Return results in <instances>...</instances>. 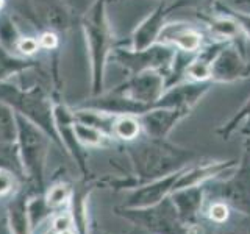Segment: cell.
<instances>
[{"mask_svg": "<svg viewBox=\"0 0 250 234\" xmlns=\"http://www.w3.org/2000/svg\"><path fill=\"white\" fill-rule=\"evenodd\" d=\"M250 77V61L236 45H224L211 62V78L217 83H233Z\"/></svg>", "mask_w": 250, "mask_h": 234, "instance_id": "cell-1", "label": "cell"}, {"mask_svg": "<svg viewBox=\"0 0 250 234\" xmlns=\"http://www.w3.org/2000/svg\"><path fill=\"white\" fill-rule=\"evenodd\" d=\"M209 83L207 81H192L183 83L170 88L161 96V98L156 101L155 106L163 108H178V109H191L199 103L200 98L205 96L209 89Z\"/></svg>", "mask_w": 250, "mask_h": 234, "instance_id": "cell-2", "label": "cell"}, {"mask_svg": "<svg viewBox=\"0 0 250 234\" xmlns=\"http://www.w3.org/2000/svg\"><path fill=\"white\" fill-rule=\"evenodd\" d=\"M164 94V78L156 70H144L128 83L127 96L139 105H155Z\"/></svg>", "mask_w": 250, "mask_h": 234, "instance_id": "cell-3", "label": "cell"}, {"mask_svg": "<svg viewBox=\"0 0 250 234\" xmlns=\"http://www.w3.org/2000/svg\"><path fill=\"white\" fill-rule=\"evenodd\" d=\"M250 150L244 153L239 170L230 181L224 183V197L227 201L239 209L241 213L250 214Z\"/></svg>", "mask_w": 250, "mask_h": 234, "instance_id": "cell-4", "label": "cell"}, {"mask_svg": "<svg viewBox=\"0 0 250 234\" xmlns=\"http://www.w3.org/2000/svg\"><path fill=\"white\" fill-rule=\"evenodd\" d=\"M188 114H189V111H186V109L156 106L152 111L144 114L141 125H144L148 136L163 139V137H166L172 131V128H174L180 120H183Z\"/></svg>", "mask_w": 250, "mask_h": 234, "instance_id": "cell-5", "label": "cell"}, {"mask_svg": "<svg viewBox=\"0 0 250 234\" xmlns=\"http://www.w3.org/2000/svg\"><path fill=\"white\" fill-rule=\"evenodd\" d=\"M161 44H174L177 49L185 52H195L200 49L202 36L189 23H167L158 36Z\"/></svg>", "mask_w": 250, "mask_h": 234, "instance_id": "cell-6", "label": "cell"}, {"mask_svg": "<svg viewBox=\"0 0 250 234\" xmlns=\"http://www.w3.org/2000/svg\"><path fill=\"white\" fill-rule=\"evenodd\" d=\"M170 8L172 6L167 3H161L143 23H141L135 33V38H133L135 50H146L158 39L161 30L164 27V19H166V16L169 14Z\"/></svg>", "mask_w": 250, "mask_h": 234, "instance_id": "cell-7", "label": "cell"}, {"mask_svg": "<svg viewBox=\"0 0 250 234\" xmlns=\"http://www.w3.org/2000/svg\"><path fill=\"white\" fill-rule=\"evenodd\" d=\"M170 198H172V205L175 208L178 220L182 223H186V222L192 220V218L197 215L199 211L202 209L203 189H202V186L178 189V191L172 192Z\"/></svg>", "mask_w": 250, "mask_h": 234, "instance_id": "cell-8", "label": "cell"}, {"mask_svg": "<svg viewBox=\"0 0 250 234\" xmlns=\"http://www.w3.org/2000/svg\"><path fill=\"white\" fill-rule=\"evenodd\" d=\"M233 161H221V162H211V164H202V166H194L189 167L183 172H180L175 184H174V191L178 189H186V187H195V186H202L207 179L213 178L214 175H221L225 169H229L231 166Z\"/></svg>", "mask_w": 250, "mask_h": 234, "instance_id": "cell-9", "label": "cell"}, {"mask_svg": "<svg viewBox=\"0 0 250 234\" xmlns=\"http://www.w3.org/2000/svg\"><path fill=\"white\" fill-rule=\"evenodd\" d=\"M180 174V170L175 174H170L164 178L156 179L155 183L144 186L143 189L138 191L136 195L133 197V206L136 208H152L156 206L161 200H164L169 194L174 192V184L175 179Z\"/></svg>", "mask_w": 250, "mask_h": 234, "instance_id": "cell-10", "label": "cell"}, {"mask_svg": "<svg viewBox=\"0 0 250 234\" xmlns=\"http://www.w3.org/2000/svg\"><path fill=\"white\" fill-rule=\"evenodd\" d=\"M209 28L216 36L229 39H233L239 36L241 33H244V30L241 28V25L234 18H216L209 22Z\"/></svg>", "mask_w": 250, "mask_h": 234, "instance_id": "cell-11", "label": "cell"}, {"mask_svg": "<svg viewBox=\"0 0 250 234\" xmlns=\"http://www.w3.org/2000/svg\"><path fill=\"white\" fill-rule=\"evenodd\" d=\"M141 131V122L133 119L130 116L121 117L119 120L114 123V135L121 139L131 140L135 139Z\"/></svg>", "mask_w": 250, "mask_h": 234, "instance_id": "cell-12", "label": "cell"}, {"mask_svg": "<svg viewBox=\"0 0 250 234\" xmlns=\"http://www.w3.org/2000/svg\"><path fill=\"white\" fill-rule=\"evenodd\" d=\"M242 120L246 122V123H244V130H246V131H250V98H249L247 103L241 108L239 114L234 116L233 119L222 128V135H224V136H229L230 133H233L234 130H236V127H238V125H239Z\"/></svg>", "mask_w": 250, "mask_h": 234, "instance_id": "cell-13", "label": "cell"}, {"mask_svg": "<svg viewBox=\"0 0 250 234\" xmlns=\"http://www.w3.org/2000/svg\"><path fill=\"white\" fill-rule=\"evenodd\" d=\"M75 133L80 140H83L84 144H91V145H97L102 142V139H104V136H102V133L96 128V127H91V125H77L75 127Z\"/></svg>", "mask_w": 250, "mask_h": 234, "instance_id": "cell-14", "label": "cell"}, {"mask_svg": "<svg viewBox=\"0 0 250 234\" xmlns=\"http://www.w3.org/2000/svg\"><path fill=\"white\" fill-rule=\"evenodd\" d=\"M208 217L209 220L214 223H224L229 218V205L224 201H216L209 206L208 209Z\"/></svg>", "mask_w": 250, "mask_h": 234, "instance_id": "cell-15", "label": "cell"}, {"mask_svg": "<svg viewBox=\"0 0 250 234\" xmlns=\"http://www.w3.org/2000/svg\"><path fill=\"white\" fill-rule=\"evenodd\" d=\"M66 198H67V189L64 186H57L49 194V205L58 206L62 201H66Z\"/></svg>", "mask_w": 250, "mask_h": 234, "instance_id": "cell-16", "label": "cell"}, {"mask_svg": "<svg viewBox=\"0 0 250 234\" xmlns=\"http://www.w3.org/2000/svg\"><path fill=\"white\" fill-rule=\"evenodd\" d=\"M231 16L238 20V23L241 25V28L244 30V33L250 38V13H244V11H238L233 10Z\"/></svg>", "mask_w": 250, "mask_h": 234, "instance_id": "cell-17", "label": "cell"}, {"mask_svg": "<svg viewBox=\"0 0 250 234\" xmlns=\"http://www.w3.org/2000/svg\"><path fill=\"white\" fill-rule=\"evenodd\" d=\"M19 50L23 52V53H27V55H31V53H35L38 50V42L35 41V39H31V38H25V39H22V41L19 42Z\"/></svg>", "mask_w": 250, "mask_h": 234, "instance_id": "cell-18", "label": "cell"}, {"mask_svg": "<svg viewBox=\"0 0 250 234\" xmlns=\"http://www.w3.org/2000/svg\"><path fill=\"white\" fill-rule=\"evenodd\" d=\"M69 225H70V217L69 215H60L57 220H55V230L57 231H66L69 230Z\"/></svg>", "mask_w": 250, "mask_h": 234, "instance_id": "cell-19", "label": "cell"}, {"mask_svg": "<svg viewBox=\"0 0 250 234\" xmlns=\"http://www.w3.org/2000/svg\"><path fill=\"white\" fill-rule=\"evenodd\" d=\"M11 176L8 174H3V172H0V194H5L11 189Z\"/></svg>", "mask_w": 250, "mask_h": 234, "instance_id": "cell-20", "label": "cell"}, {"mask_svg": "<svg viewBox=\"0 0 250 234\" xmlns=\"http://www.w3.org/2000/svg\"><path fill=\"white\" fill-rule=\"evenodd\" d=\"M41 44L45 49H53V47H57V36L52 33H45L41 38Z\"/></svg>", "mask_w": 250, "mask_h": 234, "instance_id": "cell-21", "label": "cell"}, {"mask_svg": "<svg viewBox=\"0 0 250 234\" xmlns=\"http://www.w3.org/2000/svg\"><path fill=\"white\" fill-rule=\"evenodd\" d=\"M233 6H234V10H238V11L250 13V0H234Z\"/></svg>", "mask_w": 250, "mask_h": 234, "instance_id": "cell-22", "label": "cell"}, {"mask_svg": "<svg viewBox=\"0 0 250 234\" xmlns=\"http://www.w3.org/2000/svg\"><path fill=\"white\" fill-rule=\"evenodd\" d=\"M186 234H205V231H203V228H202L200 225H197V223H191L189 226H188Z\"/></svg>", "mask_w": 250, "mask_h": 234, "instance_id": "cell-23", "label": "cell"}, {"mask_svg": "<svg viewBox=\"0 0 250 234\" xmlns=\"http://www.w3.org/2000/svg\"><path fill=\"white\" fill-rule=\"evenodd\" d=\"M222 234H250V233H244V231H229V233H222Z\"/></svg>", "mask_w": 250, "mask_h": 234, "instance_id": "cell-24", "label": "cell"}, {"mask_svg": "<svg viewBox=\"0 0 250 234\" xmlns=\"http://www.w3.org/2000/svg\"><path fill=\"white\" fill-rule=\"evenodd\" d=\"M60 234H74V233H70L69 230H66V231H61Z\"/></svg>", "mask_w": 250, "mask_h": 234, "instance_id": "cell-25", "label": "cell"}, {"mask_svg": "<svg viewBox=\"0 0 250 234\" xmlns=\"http://www.w3.org/2000/svg\"><path fill=\"white\" fill-rule=\"evenodd\" d=\"M2 5H3V0H0V8H2Z\"/></svg>", "mask_w": 250, "mask_h": 234, "instance_id": "cell-26", "label": "cell"}, {"mask_svg": "<svg viewBox=\"0 0 250 234\" xmlns=\"http://www.w3.org/2000/svg\"><path fill=\"white\" fill-rule=\"evenodd\" d=\"M208 2H214V0H208Z\"/></svg>", "mask_w": 250, "mask_h": 234, "instance_id": "cell-27", "label": "cell"}]
</instances>
